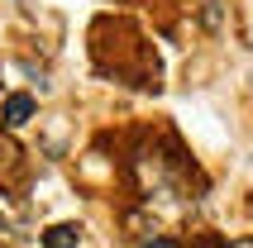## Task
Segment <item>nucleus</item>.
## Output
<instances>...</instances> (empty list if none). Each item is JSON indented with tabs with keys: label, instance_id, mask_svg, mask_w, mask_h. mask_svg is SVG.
Here are the masks:
<instances>
[{
	"label": "nucleus",
	"instance_id": "nucleus-1",
	"mask_svg": "<svg viewBox=\"0 0 253 248\" xmlns=\"http://www.w3.org/2000/svg\"><path fill=\"white\" fill-rule=\"evenodd\" d=\"M24 177H29L24 148H19L10 134H0V191H5V196H19V191H24Z\"/></svg>",
	"mask_w": 253,
	"mask_h": 248
},
{
	"label": "nucleus",
	"instance_id": "nucleus-2",
	"mask_svg": "<svg viewBox=\"0 0 253 248\" xmlns=\"http://www.w3.org/2000/svg\"><path fill=\"white\" fill-rule=\"evenodd\" d=\"M34 96H24V91H14V96H5V105H0V120H5V129H24L29 120H34Z\"/></svg>",
	"mask_w": 253,
	"mask_h": 248
},
{
	"label": "nucleus",
	"instance_id": "nucleus-3",
	"mask_svg": "<svg viewBox=\"0 0 253 248\" xmlns=\"http://www.w3.org/2000/svg\"><path fill=\"white\" fill-rule=\"evenodd\" d=\"M82 244V224H53L43 229V248H77Z\"/></svg>",
	"mask_w": 253,
	"mask_h": 248
},
{
	"label": "nucleus",
	"instance_id": "nucleus-4",
	"mask_svg": "<svg viewBox=\"0 0 253 248\" xmlns=\"http://www.w3.org/2000/svg\"><path fill=\"white\" fill-rule=\"evenodd\" d=\"M201 24H206V29H220V24H225V10H220V0H201Z\"/></svg>",
	"mask_w": 253,
	"mask_h": 248
},
{
	"label": "nucleus",
	"instance_id": "nucleus-5",
	"mask_svg": "<svg viewBox=\"0 0 253 248\" xmlns=\"http://www.w3.org/2000/svg\"><path fill=\"white\" fill-rule=\"evenodd\" d=\"M143 248H182V244H177V239H148Z\"/></svg>",
	"mask_w": 253,
	"mask_h": 248
},
{
	"label": "nucleus",
	"instance_id": "nucleus-6",
	"mask_svg": "<svg viewBox=\"0 0 253 248\" xmlns=\"http://www.w3.org/2000/svg\"><path fill=\"white\" fill-rule=\"evenodd\" d=\"M225 248H253V239H234V244H225Z\"/></svg>",
	"mask_w": 253,
	"mask_h": 248
},
{
	"label": "nucleus",
	"instance_id": "nucleus-7",
	"mask_svg": "<svg viewBox=\"0 0 253 248\" xmlns=\"http://www.w3.org/2000/svg\"><path fill=\"white\" fill-rule=\"evenodd\" d=\"M10 229H14V224H10V220H5V215H0V234H10Z\"/></svg>",
	"mask_w": 253,
	"mask_h": 248
}]
</instances>
